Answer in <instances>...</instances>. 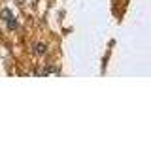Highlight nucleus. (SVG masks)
Here are the masks:
<instances>
[{
  "instance_id": "obj_1",
  "label": "nucleus",
  "mask_w": 151,
  "mask_h": 141,
  "mask_svg": "<svg viewBox=\"0 0 151 141\" xmlns=\"http://www.w3.org/2000/svg\"><path fill=\"white\" fill-rule=\"evenodd\" d=\"M45 51H47V45H44V43H38V45H36V53H38V55H44Z\"/></svg>"
}]
</instances>
